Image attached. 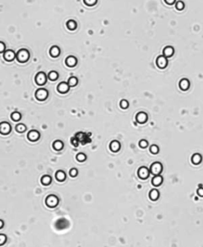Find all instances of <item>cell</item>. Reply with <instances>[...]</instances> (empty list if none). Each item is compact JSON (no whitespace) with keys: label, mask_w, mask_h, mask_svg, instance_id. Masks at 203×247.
Masks as SVG:
<instances>
[{"label":"cell","mask_w":203,"mask_h":247,"mask_svg":"<svg viewBox=\"0 0 203 247\" xmlns=\"http://www.w3.org/2000/svg\"><path fill=\"white\" fill-rule=\"evenodd\" d=\"M137 174H138V176H139L140 179L145 180L149 176L150 171L148 169V168L143 166V167H140V168L138 169Z\"/></svg>","instance_id":"ba28073f"},{"label":"cell","mask_w":203,"mask_h":247,"mask_svg":"<svg viewBox=\"0 0 203 247\" xmlns=\"http://www.w3.org/2000/svg\"><path fill=\"white\" fill-rule=\"evenodd\" d=\"M4 59L7 61H12L15 57V53L14 51L7 50L3 54Z\"/></svg>","instance_id":"5bb4252c"},{"label":"cell","mask_w":203,"mask_h":247,"mask_svg":"<svg viewBox=\"0 0 203 247\" xmlns=\"http://www.w3.org/2000/svg\"><path fill=\"white\" fill-rule=\"evenodd\" d=\"M68 83L70 87H75L78 83V79L76 77H75V76H71V77H70L68 79Z\"/></svg>","instance_id":"484cf974"},{"label":"cell","mask_w":203,"mask_h":247,"mask_svg":"<svg viewBox=\"0 0 203 247\" xmlns=\"http://www.w3.org/2000/svg\"><path fill=\"white\" fill-rule=\"evenodd\" d=\"M120 106L122 109H127L128 107V102L126 99H122L120 103Z\"/></svg>","instance_id":"d6a6232c"},{"label":"cell","mask_w":203,"mask_h":247,"mask_svg":"<svg viewBox=\"0 0 203 247\" xmlns=\"http://www.w3.org/2000/svg\"><path fill=\"white\" fill-rule=\"evenodd\" d=\"M136 120L140 124L145 123L147 122V120H148V115L145 112H143V111L142 112H139L136 116Z\"/></svg>","instance_id":"9c48e42d"},{"label":"cell","mask_w":203,"mask_h":247,"mask_svg":"<svg viewBox=\"0 0 203 247\" xmlns=\"http://www.w3.org/2000/svg\"><path fill=\"white\" fill-rule=\"evenodd\" d=\"M164 181V179L163 177L161 176L160 175H156L154 176L152 178V184H153L154 186L158 187L162 184V183Z\"/></svg>","instance_id":"2e32d148"},{"label":"cell","mask_w":203,"mask_h":247,"mask_svg":"<svg viewBox=\"0 0 203 247\" xmlns=\"http://www.w3.org/2000/svg\"><path fill=\"white\" fill-rule=\"evenodd\" d=\"M163 171V165L160 162H154L150 167V172L154 176L160 175Z\"/></svg>","instance_id":"7a4b0ae2"},{"label":"cell","mask_w":203,"mask_h":247,"mask_svg":"<svg viewBox=\"0 0 203 247\" xmlns=\"http://www.w3.org/2000/svg\"><path fill=\"white\" fill-rule=\"evenodd\" d=\"M53 146V149L55 150L60 151L61 150H63V148H64V143H63L61 141H60V140H57V141L54 142Z\"/></svg>","instance_id":"7402d4cb"},{"label":"cell","mask_w":203,"mask_h":247,"mask_svg":"<svg viewBox=\"0 0 203 247\" xmlns=\"http://www.w3.org/2000/svg\"><path fill=\"white\" fill-rule=\"evenodd\" d=\"M15 129H16V131H17V132L23 133L25 132V130H26V126H25L24 124L20 123V124H18V125L16 126Z\"/></svg>","instance_id":"4316f807"},{"label":"cell","mask_w":203,"mask_h":247,"mask_svg":"<svg viewBox=\"0 0 203 247\" xmlns=\"http://www.w3.org/2000/svg\"><path fill=\"white\" fill-rule=\"evenodd\" d=\"M184 7H185V4H184V3L182 2V1H178V2H177L176 4H175V8H176L178 11H182V10L184 9Z\"/></svg>","instance_id":"f546056e"},{"label":"cell","mask_w":203,"mask_h":247,"mask_svg":"<svg viewBox=\"0 0 203 247\" xmlns=\"http://www.w3.org/2000/svg\"><path fill=\"white\" fill-rule=\"evenodd\" d=\"M77 139H75V138H71V144L74 146L77 147L78 146V142L76 141Z\"/></svg>","instance_id":"74e56055"},{"label":"cell","mask_w":203,"mask_h":247,"mask_svg":"<svg viewBox=\"0 0 203 247\" xmlns=\"http://www.w3.org/2000/svg\"><path fill=\"white\" fill-rule=\"evenodd\" d=\"M35 81L37 83V84L38 85H44L46 83L47 81V76L45 75V73L43 72H38L35 77Z\"/></svg>","instance_id":"5b68a950"},{"label":"cell","mask_w":203,"mask_h":247,"mask_svg":"<svg viewBox=\"0 0 203 247\" xmlns=\"http://www.w3.org/2000/svg\"><path fill=\"white\" fill-rule=\"evenodd\" d=\"M56 178H57L58 181L62 182V181H64V180L66 179V174H65V172H64V171L59 170V171H57V173H56Z\"/></svg>","instance_id":"44dd1931"},{"label":"cell","mask_w":203,"mask_h":247,"mask_svg":"<svg viewBox=\"0 0 203 247\" xmlns=\"http://www.w3.org/2000/svg\"><path fill=\"white\" fill-rule=\"evenodd\" d=\"M163 53H164V56H165L166 57H171L175 53V49H174L173 47L167 46L164 49Z\"/></svg>","instance_id":"e0dca14e"},{"label":"cell","mask_w":203,"mask_h":247,"mask_svg":"<svg viewBox=\"0 0 203 247\" xmlns=\"http://www.w3.org/2000/svg\"><path fill=\"white\" fill-rule=\"evenodd\" d=\"M21 115L19 113V112L15 111V112H14V113L11 114V118H12L14 121H15V122L19 121V120L21 119Z\"/></svg>","instance_id":"83f0119b"},{"label":"cell","mask_w":203,"mask_h":247,"mask_svg":"<svg viewBox=\"0 0 203 247\" xmlns=\"http://www.w3.org/2000/svg\"><path fill=\"white\" fill-rule=\"evenodd\" d=\"M65 63L68 67H75V65H77V59L73 56H69L66 59Z\"/></svg>","instance_id":"4fadbf2b"},{"label":"cell","mask_w":203,"mask_h":247,"mask_svg":"<svg viewBox=\"0 0 203 247\" xmlns=\"http://www.w3.org/2000/svg\"><path fill=\"white\" fill-rule=\"evenodd\" d=\"M202 157L199 154H194L192 156V158H191V162L195 165H199L200 163L202 162Z\"/></svg>","instance_id":"ac0fdd59"},{"label":"cell","mask_w":203,"mask_h":247,"mask_svg":"<svg viewBox=\"0 0 203 247\" xmlns=\"http://www.w3.org/2000/svg\"><path fill=\"white\" fill-rule=\"evenodd\" d=\"M168 59L165 56H160L156 59V65L161 69H164L168 66Z\"/></svg>","instance_id":"8992f818"},{"label":"cell","mask_w":203,"mask_h":247,"mask_svg":"<svg viewBox=\"0 0 203 247\" xmlns=\"http://www.w3.org/2000/svg\"><path fill=\"white\" fill-rule=\"evenodd\" d=\"M160 197V192L159 191L156 189L151 190V192H149V198L152 201H156L159 199Z\"/></svg>","instance_id":"d6986e66"},{"label":"cell","mask_w":203,"mask_h":247,"mask_svg":"<svg viewBox=\"0 0 203 247\" xmlns=\"http://www.w3.org/2000/svg\"><path fill=\"white\" fill-rule=\"evenodd\" d=\"M179 87L182 91H186L190 87V81L187 79H182L179 81Z\"/></svg>","instance_id":"9a60e30c"},{"label":"cell","mask_w":203,"mask_h":247,"mask_svg":"<svg viewBox=\"0 0 203 247\" xmlns=\"http://www.w3.org/2000/svg\"><path fill=\"white\" fill-rule=\"evenodd\" d=\"M45 204L49 208H56L59 204V199H58V197L54 196V195H49L45 200Z\"/></svg>","instance_id":"3957f363"},{"label":"cell","mask_w":203,"mask_h":247,"mask_svg":"<svg viewBox=\"0 0 203 247\" xmlns=\"http://www.w3.org/2000/svg\"><path fill=\"white\" fill-rule=\"evenodd\" d=\"M67 27H68V29H70V30H74V29H76V27H77V23H76L75 21H73V20H69V21H68V22H67Z\"/></svg>","instance_id":"cb8c5ba5"},{"label":"cell","mask_w":203,"mask_h":247,"mask_svg":"<svg viewBox=\"0 0 203 247\" xmlns=\"http://www.w3.org/2000/svg\"><path fill=\"white\" fill-rule=\"evenodd\" d=\"M11 131V126L9 122H3L0 124V132L2 134H8Z\"/></svg>","instance_id":"52a82bcc"},{"label":"cell","mask_w":203,"mask_h":247,"mask_svg":"<svg viewBox=\"0 0 203 247\" xmlns=\"http://www.w3.org/2000/svg\"><path fill=\"white\" fill-rule=\"evenodd\" d=\"M60 53H61V50L58 46H53L50 49V55L53 57H57Z\"/></svg>","instance_id":"ffe728a7"},{"label":"cell","mask_w":203,"mask_h":247,"mask_svg":"<svg viewBox=\"0 0 203 247\" xmlns=\"http://www.w3.org/2000/svg\"><path fill=\"white\" fill-rule=\"evenodd\" d=\"M197 193H198V195L199 196L201 197H203V188H199L198 189V191H197Z\"/></svg>","instance_id":"8d00e7d4"},{"label":"cell","mask_w":203,"mask_h":247,"mask_svg":"<svg viewBox=\"0 0 203 247\" xmlns=\"http://www.w3.org/2000/svg\"><path fill=\"white\" fill-rule=\"evenodd\" d=\"M159 151H160V149H159V147L157 146L156 145H152L151 147H150V152L152 154H157L159 153Z\"/></svg>","instance_id":"4dcf8cb0"},{"label":"cell","mask_w":203,"mask_h":247,"mask_svg":"<svg viewBox=\"0 0 203 247\" xmlns=\"http://www.w3.org/2000/svg\"><path fill=\"white\" fill-rule=\"evenodd\" d=\"M139 146L140 148H142V149H145V148H147L148 146V142H147L146 140H141V141L139 142Z\"/></svg>","instance_id":"836d02e7"},{"label":"cell","mask_w":203,"mask_h":247,"mask_svg":"<svg viewBox=\"0 0 203 247\" xmlns=\"http://www.w3.org/2000/svg\"><path fill=\"white\" fill-rule=\"evenodd\" d=\"M7 241V236L5 234H0V246H3Z\"/></svg>","instance_id":"d590c367"},{"label":"cell","mask_w":203,"mask_h":247,"mask_svg":"<svg viewBox=\"0 0 203 247\" xmlns=\"http://www.w3.org/2000/svg\"><path fill=\"white\" fill-rule=\"evenodd\" d=\"M83 2H84V3H85L87 6L92 7V6L96 4L97 0H83Z\"/></svg>","instance_id":"1f68e13d"},{"label":"cell","mask_w":203,"mask_h":247,"mask_svg":"<svg viewBox=\"0 0 203 247\" xmlns=\"http://www.w3.org/2000/svg\"><path fill=\"white\" fill-rule=\"evenodd\" d=\"M69 84L65 82H61L58 87H57V91L61 94H65L68 92L69 91Z\"/></svg>","instance_id":"8fae6325"},{"label":"cell","mask_w":203,"mask_h":247,"mask_svg":"<svg viewBox=\"0 0 203 247\" xmlns=\"http://www.w3.org/2000/svg\"><path fill=\"white\" fill-rule=\"evenodd\" d=\"M110 150L112 151V152L116 153V152L120 150V149H121V144H120V142H119L118 141L114 140L113 142H111L110 144Z\"/></svg>","instance_id":"7c38bea8"},{"label":"cell","mask_w":203,"mask_h":247,"mask_svg":"<svg viewBox=\"0 0 203 247\" xmlns=\"http://www.w3.org/2000/svg\"><path fill=\"white\" fill-rule=\"evenodd\" d=\"M69 175L71 176V177H75L76 176L78 175V170L76 168H71V170L69 171Z\"/></svg>","instance_id":"e575fe53"},{"label":"cell","mask_w":203,"mask_h":247,"mask_svg":"<svg viewBox=\"0 0 203 247\" xmlns=\"http://www.w3.org/2000/svg\"><path fill=\"white\" fill-rule=\"evenodd\" d=\"M48 77H49V79L50 80L55 81V80H57V79H58L59 75H58V73H57V72H55V71H52V72H50L49 73Z\"/></svg>","instance_id":"d4e9b609"},{"label":"cell","mask_w":203,"mask_h":247,"mask_svg":"<svg viewBox=\"0 0 203 247\" xmlns=\"http://www.w3.org/2000/svg\"><path fill=\"white\" fill-rule=\"evenodd\" d=\"M164 1H165V3L168 4V5H172V4L175 3L176 0H164Z\"/></svg>","instance_id":"ab89813d"},{"label":"cell","mask_w":203,"mask_h":247,"mask_svg":"<svg viewBox=\"0 0 203 247\" xmlns=\"http://www.w3.org/2000/svg\"><path fill=\"white\" fill-rule=\"evenodd\" d=\"M3 220H0V228L2 229L3 227Z\"/></svg>","instance_id":"60d3db41"},{"label":"cell","mask_w":203,"mask_h":247,"mask_svg":"<svg viewBox=\"0 0 203 247\" xmlns=\"http://www.w3.org/2000/svg\"><path fill=\"white\" fill-rule=\"evenodd\" d=\"M17 60L21 63H25L29 59V53L27 49H22L18 51L17 53Z\"/></svg>","instance_id":"6da1fadb"},{"label":"cell","mask_w":203,"mask_h":247,"mask_svg":"<svg viewBox=\"0 0 203 247\" xmlns=\"http://www.w3.org/2000/svg\"><path fill=\"white\" fill-rule=\"evenodd\" d=\"M27 138L29 141L31 142H36L40 138V133L37 131V130H30L29 132L28 133V135H27Z\"/></svg>","instance_id":"30bf717a"},{"label":"cell","mask_w":203,"mask_h":247,"mask_svg":"<svg viewBox=\"0 0 203 247\" xmlns=\"http://www.w3.org/2000/svg\"><path fill=\"white\" fill-rule=\"evenodd\" d=\"M41 182L44 185H46V186L47 185H49L51 182H52V177L49 175L43 176L41 179Z\"/></svg>","instance_id":"603a6c76"},{"label":"cell","mask_w":203,"mask_h":247,"mask_svg":"<svg viewBox=\"0 0 203 247\" xmlns=\"http://www.w3.org/2000/svg\"><path fill=\"white\" fill-rule=\"evenodd\" d=\"M4 49H5V45H4L3 42H0V53H3L4 52Z\"/></svg>","instance_id":"f35d334b"},{"label":"cell","mask_w":203,"mask_h":247,"mask_svg":"<svg viewBox=\"0 0 203 247\" xmlns=\"http://www.w3.org/2000/svg\"><path fill=\"white\" fill-rule=\"evenodd\" d=\"M36 99L39 101H44L49 96V91L45 88H39L35 92Z\"/></svg>","instance_id":"277c9868"},{"label":"cell","mask_w":203,"mask_h":247,"mask_svg":"<svg viewBox=\"0 0 203 247\" xmlns=\"http://www.w3.org/2000/svg\"><path fill=\"white\" fill-rule=\"evenodd\" d=\"M76 159H77V161H79V162H83V161H86L87 156H86L84 154H83V153H79V154L76 155Z\"/></svg>","instance_id":"f1b7e54d"}]
</instances>
